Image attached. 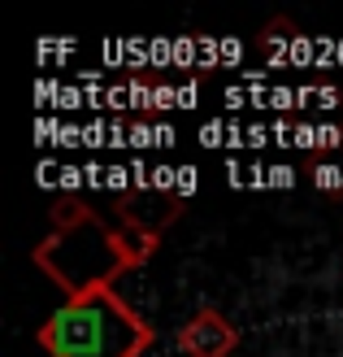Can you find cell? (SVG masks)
<instances>
[{
    "instance_id": "cell-1",
    "label": "cell",
    "mask_w": 343,
    "mask_h": 357,
    "mask_svg": "<svg viewBox=\"0 0 343 357\" xmlns=\"http://www.w3.org/2000/svg\"><path fill=\"white\" fill-rule=\"evenodd\" d=\"M157 248H161V231L135 227V222L109 227L96 209H87L74 222L52 227V236L44 244H35L31 261L65 296H83V292L113 288L118 275L143 266Z\"/></svg>"
},
{
    "instance_id": "cell-2",
    "label": "cell",
    "mask_w": 343,
    "mask_h": 357,
    "mask_svg": "<svg viewBox=\"0 0 343 357\" xmlns=\"http://www.w3.org/2000/svg\"><path fill=\"white\" fill-rule=\"evenodd\" d=\"M152 340V323L113 288L70 296L40 327V349H48V357H139Z\"/></svg>"
},
{
    "instance_id": "cell-3",
    "label": "cell",
    "mask_w": 343,
    "mask_h": 357,
    "mask_svg": "<svg viewBox=\"0 0 343 357\" xmlns=\"http://www.w3.org/2000/svg\"><path fill=\"white\" fill-rule=\"evenodd\" d=\"M234 344H239V331H234L222 310H196L191 323H183V331H178V349H183L187 357H230Z\"/></svg>"
}]
</instances>
